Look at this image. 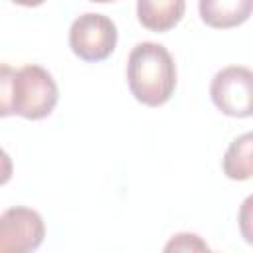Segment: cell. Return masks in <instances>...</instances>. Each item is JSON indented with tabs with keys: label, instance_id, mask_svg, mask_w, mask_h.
Wrapping results in <instances>:
<instances>
[{
	"label": "cell",
	"instance_id": "1",
	"mask_svg": "<svg viewBox=\"0 0 253 253\" xmlns=\"http://www.w3.org/2000/svg\"><path fill=\"white\" fill-rule=\"evenodd\" d=\"M126 81L134 99L148 107L164 105L176 89V63L162 43H136L126 61Z\"/></svg>",
	"mask_w": 253,
	"mask_h": 253
},
{
	"label": "cell",
	"instance_id": "2",
	"mask_svg": "<svg viewBox=\"0 0 253 253\" xmlns=\"http://www.w3.org/2000/svg\"><path fill=\"white\" fill-rule=\"evenodd\" d=\"M57 99L59 91L47 69L36 63H28L16 71L12 87L14 115L40 121L55 109Z\"/></svg>",
	"mask_w": 253,
	"mask_h": 253
},
{
	"label": "cell",
	"instance_id": "3",
	"mask_svg": "<svg viewBox=\"0 0 253 253\" xmlns=\"http://www.w3.org/2000/svg\"><path fill=\"white\" fill-rule=\"evenodd\" d=\"M117 45L115 22L99 12H85L69 28V47L83 61H103Z\"/></svg>",
	"mask_w": 253,
	"mask_h": 253
},
{
	"label": "cell",
	"instance_id": "4",
	"mask_svg": "<svg viewBox=\"0 0 253 253\" xmlns=\"http://www.w3.org/2000/svg\"><path fill=\"white\" fill-rule=\"evenodd\" d=\"M213 105L227 117L245 119L253 115V73L245 65L219 69L210 85Z\"/></svg>",
	"mask_w": 253,
	"mask_h": 253
},
{
	"label": "cell",
	"instance_id": "5",
	"mask_svg": "<svg viewBox=\"0 0 253 253\" xmlns=\"http://www.w3.org/2000/svg\"><path fill=\"white\" fill-rule=\"evenodd\" d=\"M43 237L45 225L36 210L14 206L0 215V253H32Z\"/></svg>",
	"mask_w": 253,
	"mask_h": 253
},
{
	"label": "cell",
	"instance_id": "6",
	"mask_svg": "<svg viewBox=\"0 0 253 253\" xmlns=\"http://www.w3.org/2000/svg\"><path fill=\"white\" fill-rule=\"evenodd\" d=\"M186 10L184 0H140L136 4L138 22L152 32H166L174 28Z\"/></svg>",
	"mask_w": 253,
	"mask_h": 253
},
{
	"label": "cell",
	"instance_id": "7",
	"mask_svg": "<svg viewBox=\"0 0 253 253\" xmlns=\"http://www.w3.org/2000/svg\"><path fill=\"white\" fill-rule=\"evenodd\" d=\"M202 20L211 28H233L243 24L253 8L251 0H202L198 4Z\"/></svg>",
	"mask_w": 253,
	"mask_h": 253
},
{
	"label": "cell",
	"instance_id": "8",
	"mask_svg": "<svg viewBox=\"0 0 253 253\" xmlns=\"http://www.w3.org/2000/svg\"><path fill=\"white\" fill-rule=\"evenodd\" d=\"M251 142H253L251 132H245L229 144V148L225 150L223 160H221V168L227 178H231V180H249L251 178V174H253Z\"/></svg>",
	"mask_w": 253,
	"mask_h": 253
},
{
	"label": "cell",
	"instance_id": "9",
	"mask_svg": "<svg viewBox=\"0 0 253 253\" xmlns=\"http://www.w3.org/2000/svg\"><path fill=\"white\" fill-rule=\"evenodd\" d=\"M162 253H211V249L198 233L182 231L166 241Z\"/></svg>",
	"mask_w": 253,
	"mask_h": 253
},
{
	"label": "cell",
	"instance_id": "10",
	"mask_svg": "<svg viewBox=\"0 0 253 253\" xmlns=\"http://www.w3.org/2000/svg\"><path fill=\"white\" fill-rule=\"evenodd\" d=\"M16 71L8 63H0V119L14 115L12 107V87Z\"/></svg>",
	"mask_w": 253,
	"mask_h": 253
},
{
	"label": "cell",
	"instance_id": "11",
	"mask_svg": "<svg viewBox=\"0 0 253 253\" xmlns=\"http://www.w3.org/2000/svg\"><path fill=\"white\" fill-rule=\"evenodd\" d=\"M12 172H14L12 158L8 156V152H6V150H2V148H0V186H4L6 182H10Z\"/></svg>",
	"mask_w": 253,
	"mask_h": 253
},
{
	"label": "cell",
	"instance_id": "12",
	"mask_svg": "<svg viewBox=\"0 0 253 253\" xmlns=\"http://www.w3.org/2000/svg\"><path fill=\"white\" fill-rule=\"evenodd\" d=\"M211 253H213V251H211Z\"/></svg>",
	"mask_w": 253,
	"mask_h": 253
}]
</instances>
